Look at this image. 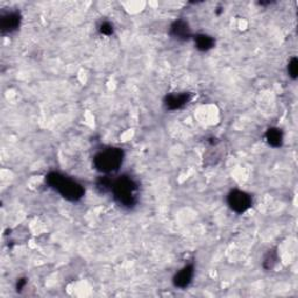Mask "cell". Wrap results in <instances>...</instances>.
Masks as SVG:
<instances>
[{"label": "cell", "mask_w": 298, "mask_h": 298, "mask_svg": "<svg viewBox=\"0 0 298 298\" xmlns=\"http://www.w3.org/2000/svg\"><path fill=\"white\" fill-rule=\"evenodd\" d=\"M124 161V152L120 148L104 149L99 152L93 158L94 168L103 174H111L119 169Z\"/></svg>", "instance_id": "3957f363"}, {"label": "cell", "mask_w": 298, "mask_h": 298, "mask_svg": "<svg viewBox=\"0 0 298 298\" xmlns=\"http://www.w3.org/2000/svg\"><path fill=\"white\" fill-rule=\"evenodd\" d=\"M21 23V16L18 12H8L2 16L0 21V28L3 33L10 34L15 32L19 28Z\"/></svg>", "instance_id": "5b68a950"}, {"label": "cell", "mask_w": 298, "mask_h": 298, "mask_svg": "<svg viewBox=\"0 0 298 298\" xmlns=\"http://www.w3.org/2000/svg\"><path fill=\"white\" fill-rule=\"evenodd\" d=\"M193 277V266L189 265L182 268L178 273L175 275L174 284L177 288H187L191 283Z\"/></svg>", "instance_id": "8992f818"}, {"label": "cell", "mask_w": 298, "mask_h": 298, "mask_svg": "<svg viewBox=\"0 0 298 298\" xmlns=\"http://www.w3.org/2000/svg\"><path fill=\"white\" fill-rule=\"evenodd\" d=\"M111 191L114 200L124 207H133L137 201V184L128 176H123L116 181H112Z\"/></svg>", "instance_id": "7a4b0ae2"}, {"label": "cell", "mask_w": 298, "mask_h": 298, "mask_svg": "<svg viewBox=\"0 0 298 298\" xmlns=\"http://www.w3.org/2000/svg\"><path fill=\"white\" fill-rule=\"evenodd\" d=\"M227 203L236 213H244L252 206V197L245 191L233 190L227 196Z\"/></svg>", "instance_id": "277c9868"}, {"label": "cell", "mask_w": 298, "mask_h": 298, "mask_svg": "<svg viewBox=\"0 0 298 298\" xmlns=\"http://www.w3.org/2000/svg\"><path fill=\"white\" fill-rule=\"evenodd\" d=\"M196 47L197 49H200L202 51L210 50L214 46V40L209 35H205V34H200L195 37Z\"/></svg>", "instance_id": "30bf717a"}, {"label": "cell", "mask_w": 298, "mask_h": 298, "mask_svg": "<svg viewBox=\"0 0 298 298\" xmlns=\"http://www.w3.org/2000/svg\"><path fill=\"white\" fill-rule=\"evenodd\" d=\"M47 183L68 201L76 202L84 196V189L80 183L58 172H50L47 176Z\"/></svg>", "instance_id": "6da1fadb"}, {"label": "cell", "mask_w": 298, "mask_h": 298, "mask_svg": "<svg viewBox=\"0 0 298 298\" xmlns=\"http://www.w3.org/2000/svg\"><path fill=\"white\" fill-rule=\"evenodd\" d=\"M99 31H101V33L104 34V35H111V34L113 33V26H112L110 23H107V21H105V23H103L101 25Z\"/></svg>", "instance_id": "7c38bea8"}, {"label": "cell", "mask_w": 298, "mask_h": 298, "mask_svg": "<svg viewBox=\"0 0 298 298\" xmlns=\"http://www.w3.org/2000/svg\"><path fill=\"white\" fill-rule=\"evenodd\" d=\"M170 34L174 37L178 38V40H188L191 36V32H190L188 23L184 20H176L170 27Z\"/></svg>", "instance_id": "52a82bcc"}, {"label": "cell", "mask_w": 298, "mask_h": 298, "mask_svg": "<svg viewBox=\"0 0 298 298\" xmlns=\"http://www.w3.org/2000/svg\"><path fill=\"white\" fill-rule=\"evenodd\" d=\"M190 94L189 93H180V94H170L166 98V106L168 110H178L183 107L185 104L189 102Z\"/></svg>", "instance_id": "ba28073f"}, {"label": "cell", "mask_w": 298, "mask_h": 298, "mask_svg": "<svg viewBox=\"0 0 298 298\" xmlns=\"http://www.w3.org/2000/svg\"><path fill=\"white\" fill-rule=\"evenodd\" d=\"M288 72H289V76L291 77V78L296 80L297 78V73H298V61L296 57H292L291 61L289 62V66H288Z\"/></svg>", "instance_id": "8fae6325"}, {"label": "cell", "mask_w": 298, "mask_h": 298, "mask_svg": "<svg viewBox=\"0 0 298 298\" xmlns=\"http://www.w3.org/2000/svg\"><path fill=\"white\" fill-rule=\"evenodd\" d=\"M266 140L273 147H280L283 142V133L279 128H270L266 133Z\"/></svg>", "instance_id": "9c48e42d"}]
</instances>
